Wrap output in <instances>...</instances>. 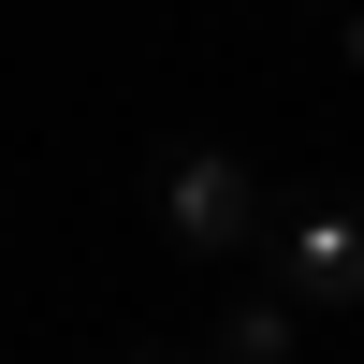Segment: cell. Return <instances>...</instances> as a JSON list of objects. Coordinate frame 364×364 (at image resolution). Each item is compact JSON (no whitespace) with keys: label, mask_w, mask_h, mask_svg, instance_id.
<instances>
[{"label":"cell","mask_w":364,"mask_h":364,"mask_svg":"<svg viewBox=\"0 0 364 364\" xmlns=\"http://www.w3.org/2000/svg\"><path fill=\"white\" fill-rule=\"evenodd\" d=\"M262 204H277V190L248 175V146H204V132H161V146H146V219H161L190 262H248Z\"/></svg>","instance_id":"obj_1"},{"label":"cell","mask_w":364,"mask_h":364,"mask_svg":"<svg viewBox=\"0 0 364 364\" xmlns=\"http://www.w3.org/2000/svg\"><path fill=\"white\" fill-rule=\"evenodd\" d=\"M248 277H277L291 306H364V204H262L248 233Z\"/></svg>","instance_id":"obj_2"},{"label":"cell","mask_w":364,"mask_h":364,"mask_svg":"<svg viewBox=\"0 0 364 364\" xmlns=\"http://www.w3.org/2000/svg\"><path fill=\"white\" fill-rule=\"evenodd\" d=\"M291 321H306V306H291L277 277H262V291H233V306H219V336H204V364H291Z\"/></svg>","instance_id":"obj_3"},{"label":"cell","mask_w":364,"mask_h":364,"mask_svg":"<svg viewBox=\"0 0 364 364\" xmlns=\"http://www.w3.org/2000/svg\"><path fill=\"white\" fill-rule=\"evenodd\" d=\"M336 44H350V58H364V0H350V29H336Z\"/></svg>","instance_id":"obj_4"},{"label":"cell","mask_w":364,"mask_h":364,"mask_svg":"<svg viewBox=\"0 0 364 364\" xmlns=\"http://www.w3.org/2000/svg\"><path fill=\"white\" fill-rule=\"evenodd\" d=\"M132 364H204V350H132Z\"/></svg>","instance_id":"obj_5"}]
</instances>
